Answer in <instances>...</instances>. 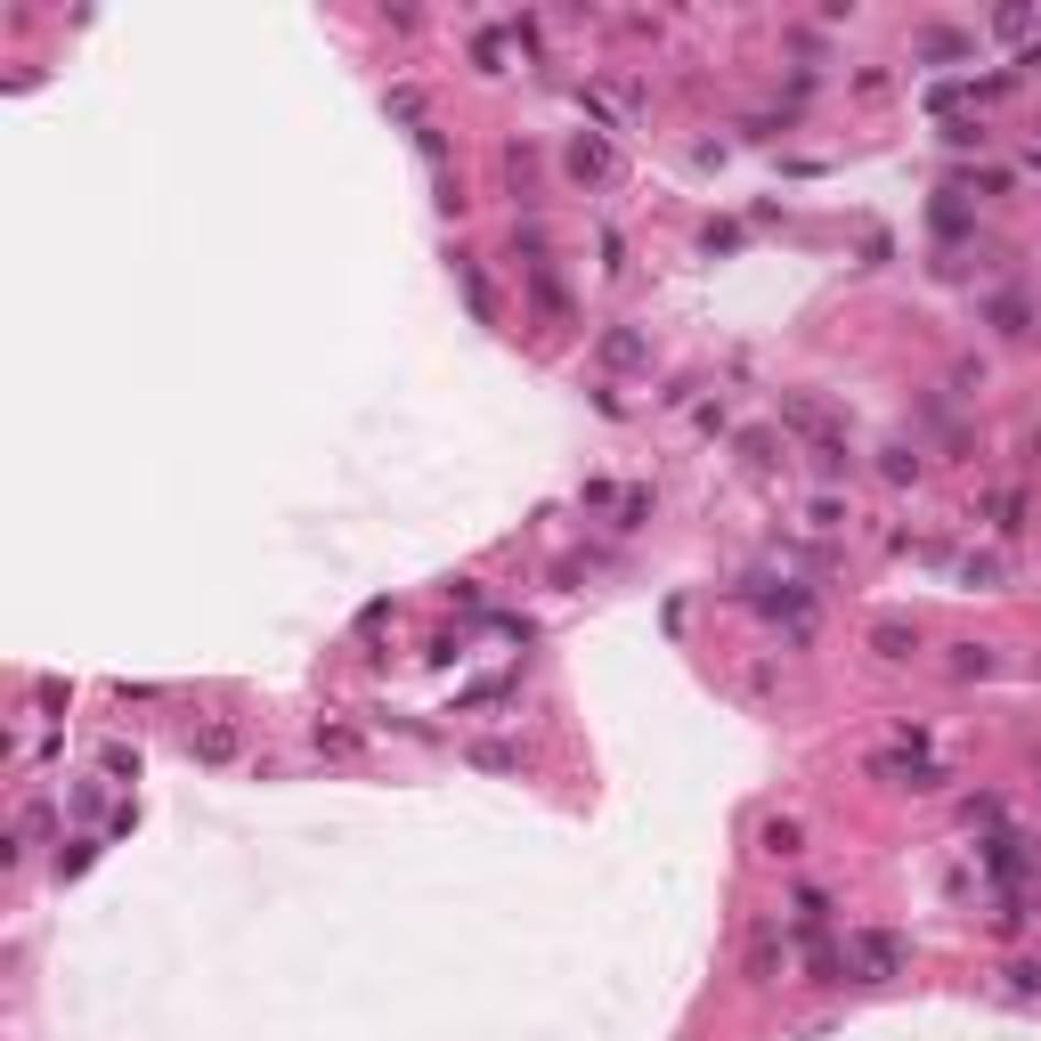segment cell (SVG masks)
<instances>
[{"label": "cell", "mask_w": 1041, "mask_h": 1041, "mask_svg": "<svg viewBox=\"0 0 1041 1041\" xmlns=\"http://www.w3.org/2000/svg\"><path fill=\"white\" fill-rule=\"evenodd\" d=\"M846 968H855L863 985H879V976L903 968V944H895V935H846Z\"/></svg>", "instance_id": "6da1fadb"}, {"label": "cell", "mask_w": 1041, "mask_h": 1041, "mask_svg": "<svg viewBox=\"0 0 1041 1041\" xmlns=\"http://www.w3.org/2000/svg\"><path fill=\"white\" fill-rule=\"evenodd\" d=\"M870 643H879V659H911V651H920V635H911L903 618H879V627H870Z\"/></svg>", "instance_id": "3957f363"}, {"label": "cell", "mask_w": 1041, "mask_h": 1041, "mask_svg": "<svg viewBox=\"0 0 1041 1041\" xmlns=\"http://www.w3.org/2000/svg\"><path fill=\"white\" fill-rule=\"evenodd\" d=\"M870 774H887V781H903V789H935V781H944V765H928L920 748H879Z\"/></svg>", "instance_id": "7a4b0ae2"}, {"label": "cell", "mask_w": 1041, "mask_h": 1041, "mask_svg": "<svg viewBox=\"0 0 1041 1041\" xmlns=\"http://www.w3.org/2000/svg\"><path fill=\"white\" fill-rule=\"evenodd\" d=\"M187 748H196L204 765H220V757H237V733H228V724H212V733H196Z\"/></svg>", "instance_id": "277c9868"}, {"label": "cell", "mask_w": 1041, "mask_h": 1041, "mask_svg": "<svg viewBox=\"0 0 1041 1041\" xmlns=\"http://www.w3.org/2000/svg\"><path fill=\"white\" fill-rule=\"evenodd\" d=\"M887 481H920V456H911V448H887Z\"/></svg>", "instance_id": "5b68a950"}]
</instances>
